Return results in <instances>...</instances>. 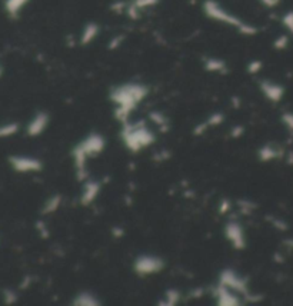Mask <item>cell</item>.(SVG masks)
Returning a JSON list of instances; mask_svg holds the SVG:
<instances>
[{
  "label": "cell",
  "mask_w": 293,
  "mask_h": 306,
  "mask_svg": "<svg viewBox=\"0 0 293 306\" xmlns=\"http://www.w3.org/2000/svg\"><path fill=\"white\" fill-rule=\"evenodd\" d=\"M230 209H232L230 200H227V199L220 200V205H219V213H220V215H225V213L229 212Z\"/></svg>",
  "instance_id": "31"
},
{
  "label": "cell",
  "mask_w": 293,
  "mask_h": 306,
  "mask_svg": "<svg viewBox=\"0 0 293 306\" xmlns=\"http://www.w3.org/2000/svg\"><path fill=\"white\" fill-rule=\"evenodd\" d=\"M112 235H113V238H123L125 236V229L123 227H119V226H114L113 229H112Z\"/></svg>",
  "instance_id": "34"
},
{
  "label": "cell",
  "mask_w": 293,
  "mask_h": 306,
  "mask_svg": "<svg viewBox=\"0 0 293 306\" xmlns=\"http://www.w3.org/2000/svg\"><path fill=\"white\" fill-rule=\"evenodd\" d=\"M218 283L223 285V286L232 289L236 293H239L240 296L245 300H253V302H259L262 300V295H253L250 292L249 288V279L242 276L240 273H238L235 269L226 267L219 273L218 278Z\"/></svg>",
  "instance_id": "4"
},
{
  "label": "cell",
  "mask_w": 293,
  "mask_h": 306,
  "mask_svg": "<svg viewBox=\"0 0 293 306\" xmlns=\"http://www.w3.org/2000/svg\"><path fill=\"white\" fill-rule=\"evenodd\" d=\"M62 196L60 195H53V196H50L49 199L45 202V205H43V207H42V211H40V213L42 215H52V213H54L56 211H59V207L62 206Z\"/></svg>",
  "instance_id": "18"
},
{
  "label": "cell",
  "mask_w": 293,
  "mask_h": 306,
  "mask_svg": "<svg viewBox=\"0 0 293 306\" xmlns=\"http://www.w3.org/2000/svg\"><path fill=\"white\" fill-rule=\"evenodd\" d=\"M223 122H225V114L220 113V112L212 113L206 119V123L209 125V127H218V126H220Z\"/></svg>",
  "instance_id": "23"
},
{
  "label": "cell",
  "mask_w": 293,
  "mask_h": 306,
  "mask_svg": "<svg viewBox=\"0 0 293 306\" xmlns=\"http://www.w3.org/2000/svg\"><path fill=\"white\" fill-rule=\"evenodd\" d=\"M17 132H19V123H7V125H3V126H0V139L10 138V136H13Z\"/></svg>",
  "instance_id": "22"
},
{
  "label": "cell",
  "mask_w": 293,
  "mask_h": 306,
  "mask_svg": "<svg viewBox=\"0 0 293 306\" xmlns=\"http://www.w3.org/2000/svg\"><path fill=\"white\" fill-rule=\"evenodd\" d=\"M270 223H272V226H275L276 229H279V231H286L287 229V225L285 220L282 219H276V218H270V220H269Z\"/></svg>",
  "instance_id": "30"
},
{
  "label": "cell",
  "mask_w": 293,
  "mask_h": 306,
  "mask_svg": "<svg viewBox=\"0 0 293 306\" xmlns=\"http://www.w3.org/2000/svg\"><path fill=\"white\" fill-rule=\"evenodd\" d=\"M147 93H149V87L136 82H127L112 87L109 99L114 105L113 116L116 120H119L122 125L129 122L130 114L142 103V100H145Z\"/></svg>",
  "instance_id": "1"
},
{
  "label": "cell",
  "mask_w": 293,
  "mask_h": 306,
  "mask_svg": "<svg viewBox=\"0 0 293 306\" xmlns=\"http://www.w3.org/2000/svg\"><path fill=\"white\" fill-rule=\"evenodd\" d=\"M212 293H213V298L216 300V303L219 306H239L243 303L242 300H245L239 293H236L235 291L223 286L220 283H218L213 288Z\"/></svg>",
  "instance_id": "9"
},
{
  "label": "cell",
  "mask_w": 293,
  "mask_h": 306,
  "mask_svg": "<svg viewBox=\"0 0 293 306\" xmlns=\"http://www.w3.org/2000/svg\"><path fill=\"white\" fill-rule=\"evenodd\" d=\"M149 118H150L152 122H154L156 126L160 127L162 132H167L169 130V119L163 113H160L158 110H153V112L149 113Z\"/></svg>",
  "instance_id": "20"
},
{
  "label": "cell",
  "mask_w": 293,
  "mask_h": 306,
  "mask_svg": "<svg viewBox=\"0 0 293 306\" xmlns=\"http://www.w3.org/2000/svg\"><path fill=\"white\" fill-rule=\"evenodd\" d=\"M238 205H239L240 207V212L245 213V215H250V213L255 211V207H256L253 205V202H250V200H247V199L239 200V202H238Z\"/></svg>",
  "instance_id": "25"
},
{
  "label": "cell",
  "mask_w": 293,
  "mask_h": 306,
  "mask_svg": "<svg viewBox=\"0 0 293 306\" xmlns=\"http://www.w3.org/2000/svg\"><path fill=\"white\" fill-rule=\"evenodd\" d=\"M159 2L160 0H130L127 3L125 13L132 20H138L140 17V14L143 13V10L158 6Z\"/></svg>",
  "instance_id": "13"
},
{
  "label": "cell",
  "mask_w": 293,
  "mask_h": 306,
  "mask_svg": "<svg viewBox=\"0 0 293 306\" xmlns=\"http://www.w3.org/2000/svg\"><path fill=\"white\" fill-rule=\"evenodd\" d=\"M280 120L286 126L287 130L293 132V112H285V113L280 116Z\"/></svg>",
  "instance_id": "26"
},
{
  "label": "cell",
  "mask_w": 293,
  "mask_h": 306,
  "mask_svg": "<svg viewBox=\"0 0 293 306\" xmlns=\"http://www.w3.org/2000/svg\"><path fill=\"white\" fill-rule=\"evenodd\" d=\"M245 133V127L243 126H235L230 129V136L233 138V139H239L242 138V135Z\"/></svg>",
  "instance_id": "33"
},
{
  "label": "cell",
  "mask_w": 293,
  "mask_h": 306,
  "mask_svg": "<svg viewBox=\"0 0 293 306\" xmlns=\"http://www.w3.org/2000/svg\"><path fill=\"white\" fill-rule=\"evenodd\" d=\"M287 43H289L287 36H279V37L274 42V47L275 49H278V50H283V49L287 46Z\"/></svg>",
  "instance_id": "28"
},
{
  "label": "cell",
  "mask_w": 293,
  "mask_h": 306,
  "mask_svg": "<svg viewBox=\"0 0 293 306\" xmlns=\"http://www.w3.org/2000/svg\"><path fill=\"white\" fill-rule=\"evenodd\" d=\"M282 23H283V26L289 30V33L293 34V12H287V13L282 17Z\"/></svg>",
  "instance_id": "27"
},
{
  "label": "cell",
  "mask_w": 293,
  "mask_h": 306,
  "mask_svg": "<svg viewBox=\"0 0 293 306\" xmlns=\"http://www.w3.org/2000/svg\"><path fill=\"white\" fill-rule=\"evenodd\" d=\"M203 69L209 73L226 74L229 72L227 63L220 58H205L203 59Z\"/></svg>",
  "instance_id": "16"
},
{
  "label": "cell",
  "mask_w": 293,
  "mask_h": 306,
  "mask_svg": "<svg viewBox=\"0 0 293 306\" xmlns=\"http://www.w3.org/2000/svg\"><path fill=\"white\" fill-rule=\"evenodd\" d=\"M49 122H50V118H49V114L46 112H37L34 114L33 119L30 120V123L27 125V136L36 138V136L42 135L49 126Z\"/></svg>",
  "instance_id": "12"
},
{
  "label": "cell",
  "mask_w": 293,
  "mask_h": 306,
  "mask_svg": "<svg viewBox=\"0 0 293 306\" xmlns=\"http://www.w3.org/2000/svg\"><path fill=\"white\" fill-rule=\"evenodd\" d=\"M283 243H285V246H287L289 249H292L293 251V238H290V239H286L285 242H283Z\"/></svg>",
  "instance_id": "37"
},
{
  "label": "cell",
  "mask_w": 293,
  "mask_h": 306,
  "mask_svg": "<svg viewBox=\"0 0 293 306\" xmlns=\"http://www.w3.org/2000/svg\"><path fill=\"white\" fill-rule=\"evenodd\" d=\"M123 40H125V37L120 34V36H116V37H113V39L109 42V45H107V47L110 49V50H116L118 47L122 46V43H123Z\"/></svg>",
  "instance_id": "29"
},
{
  "label": "cell",
  "mask_w": 293,
  "mask_h": 306,
  "mask_svg": "<svg viewBox=\"0 0 293 306\" xmlns=\"http://www.w3.org/2000/svg\"><path fill=\"white\" fill-rule=\"evenodd\" d=\"M282 156H285L283 149L278 146V145H274V143H266L258 150V159L262 163H267V162H272V160L280 159Z\"/></svg>",
  "instance_id": "14"
},
{
  "label": "cell",
  "mask_w": 293,
  "mask_h": 306,
  "mask_svg": "<svg viewBox=\"0 0 293 306\" xmlns=\"http://www.w3.org/2000/svg\"><path fill=\"white\" fill-rule=\"evenodd\" d=\"M262 69H263V63H262V60H256V59L250 60L246 66L247 73H250V74L259 73Z\"/></svg>",
  "instance_id": "24"
},
{
  "label": "cell",
  "mask_w": 293,
  "mask_h": 306,
  "mask_svg": "<svg viewBox=\"0 0 293 306\" xmlns=\"http://www.w3.org/2000/svg\"><path fill=\"white\" fill-rule=\"evenodd\" d=\"M120 138L127 150L133 153L142 152L143 149L152 146L156 142V135L146 126L145 120H139L136 123H123Z\"/></svg>",
  "instance_id": "3"
},
{
  "label": "cell",
  "mask_w": 293,
  "mask_h": 306,
  "mask_svg": "<svg viewBox=\"0 0 293 306\" xmlns=\"http://www.w3.org/2000/svg\"><path fill=\"white\" fill-rule=\"evenodd\" d=\"M225 238L230 243V246L236 249V251H243L246 247V233L245 229L236 220H230L225 225L223 229Z\"/></svg>",
  "instance_id": "6"
},
{
  "label": "cell",
  "mask_w": 293,
  "mask_h": 306,
  "mask_svg": "<svg viewBox=\"0 0 293 306\" xmlns=\"http://www.w3.org/2000/svg\"><path fill=\"white\" fill-rule=\"evenodd\" d=\"M287 162H289V165H293V152H289V159H287Z\"/></svg>",
  "instance_id": "38"
},
{
  "label": "cell",
  "mask_w": 293,
  "mask_h": 306,
  "mask_svg": "<svg viewBox=\"0 0 293 306\" xmlns=\"http://www.w3.org/2000/svg\"><path fill=\"white\" fill-rule=\"evenodd\" d=\"M259 89L263 96L272 103H279L285 96V87L272 80H260Z\"/></svg>",
  "instance_id": "11"
},
{
  "label": "cell",
  "mask_w": 293,
  "mask_h": 306,
  "mask_svg": "<svg viewBox=\"0 0 293 306\" xmlns=\"http://www.w3.org/2000/svg\"><path fill=\"white\" fill-rule=\"evenodd\" d=\"M73 305L76 306H100L102 302H100L93 293L89 292V291H82L79 292L73 299Z\"/></svg>",
  "instance_id": "17"
},
{
  "label": "cell",
  "mask_w": 293,
  "mask_h": 306,
  "mask_svg": "<svg viewBox=\"0 0 293 306\" xmlns=\"http://www.w3.org/2000/svg\"><path fill=\"white\" fill-rule=\"evenodd\" d=\"M9 163L13 167V170L19 173H37L43 169L42 160L30 156H10Z\"/></svg>",
  "instance_id": "8"
},
{
  "label": "cell",
  "mask_w": 293,
  "mask_h": 306,
  "mask_svg": "<svg viewBox=\"0 0 293 306\" xmlns=\"http://www.w3.org/2000/svg\"><path fill=\"white\" fill-rule=\"evenodd\" d=\"M260 3L263 5V6L266 7H276L278 5H279L280 0H259Z\"/></svg>",
  "instance_id": "35"
},
{
  "label": "cell",
  "mask_w": 293,
  "mask_h": 306,
  "mask_svg": "<svg viewBox=\"0 0 293 306\" xmlns=\"http://www.w3.org/2000/svg\"><path fill=\"white\" fill-rule=\"evenodd\" d=\"M202 10H203L205 16L209 17L210 20L222 23L225 26L233 27L238 33L243 34V36H255V34H258V32H259V29L255 26V25L247 23L243 19H240L239 16H236L232 12L226 10L216 0H205L202 3Z\"/></svg>",
  "instance_id": "2"
},
{
  "label": "cell",
  "mask_w": 293,
  "mask_h": 306,
  "mask_svg": "<svg viewBox=\"0 0 293 306\" xmlns=\"http://www.w3.org/2000/svg\"><path fill=\"white\" fill-rule=\"evenodd\" d=\"M3 296H5V300H6V303H14L16 300H17V295L13 291H10V289H7L3 292Z\"/></svg>",
  "instance_id": "32"
},
{
  "label": "cell",
  "mask_w": 293,
  "mask_h": 306,
  "mask_svg": "<svg viewBox=\"0 0 293 306\" xmlns=\"http://www.w3.org/2000/svg\"><path fill=\"white\" fill-rule=\"evenodd\" d=\"M77 146L86 153L89 158H94V156H99L100 153L105 150L106 139L97 132H93V133L87 135L83 140H80Z\"/></svg>",
  "instance_id": "7"
},
{
  "label": "cell",
  "mask_w": 293,
  "mask_h": 306,
  "mask_svg": "<svg viewBox=\"0 0 293 306\" xmlns=\"http://www.w3.org/2000/svg\"><path fill=\"white\" fill-rule=\"evenodd\" d=\"M165 269V260L154 255H139L133 260V272L139 278L152 276Z\"/></svg>",
  "instance_id": "5"
},
{
  "label": "cell",
  "mask_w": 293,
  "mask_h": 306,
  "mask_svg": "<svg viewBox=\"0 0 293 306\" xmlns=\"http://www.w3.org/2000/svg\"><path fill=\"white\" fill-rule=\"evenodd\" d=\"M102 192V183L99 180L89 179L83 182V190L80 196V205L82 206H90L94 200L97 199V196Z\"/></svg>",
  "instance_id": "10"
},
{
  "label": "cell",
  "mask_w": 293,
  "mask_h": 306,
  "mask_svg": "<svg viewBox=\"0 0 293 306\" xmlns=\"http://www.w3.org/2000/svg\"><path fill=\"white\" fill-rule=\"evenodd\" d=\"M37 227H39V232L42 233L43 238H47V236H49V229H47L46 225H45L43 222H39V223H37Z\"/></svg>",
  "instance_id": "36"
},
{
  "label": "cell",
  "mask_w": 293,
  "mask_h": 306,
  "mask_svg": "<svg viewBox=\"0 0 293 306\" xmlns=\"http://www.w3.org/2000/svg\"><path fill=\"white\" fill-rule=\"evenodd\" d=\"M29 0H6V10L10 16H17L20 10L26 6Z\"/></svg>",
  "instance_id": "21"
},
{
  "label": "cell",
  "mask_w": 293,
  "mask_h": 306,
  "mask_svg": "<svg viewBox=\"0 0 293 306\" xmlns=\"http://www.w3.org/2000/svg\"><path fill=\"white\" fill-rule=\"evenodd\" d=\"M182 299V292L179 289H166V292L163 295V299L162 302H159L160 306H174L178 305Z\"/></svg>",
  "instance_id": "19"
},
{
  "label": "cell",
  "mask_w": 293,
  "mask_h": 306,
  "mask_svg": "<svg viewBox=\"0 0 293 306\" xmlns=\"http://www.w3.org/2000/svg\"><path fill=\"white\" fill-rule=\"evenodd\" d=\"M100 34V26L96 22H89L85 25V27L82 29V33L79 37V45L80 46H89L92 45L94 40L97 39V36Z\"/></svg>",
  "instance_id": "15"
}]
</instances>
